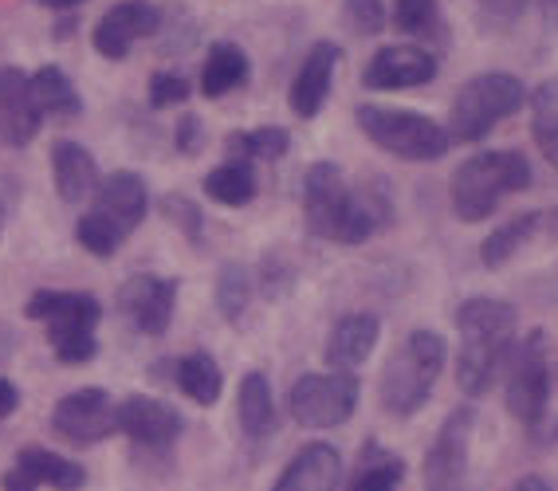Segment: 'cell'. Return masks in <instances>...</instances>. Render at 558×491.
<instances>
[{"mask_svg":"<svg viewBox=\"0 0 558 491\" xmlns=\"http://www.w3.org/2000/svg\"><path fill=\"white\" fill-rule=\"evenodd\" d=\"M303 217L319 241L362 244L393 221V205L381 181L354 189L335 161H315L303 177Z\"/></svg>","mask_w":558,"mask_h":491,"instance_id":"cell-1","label":"cell"},{"mask_svg":"<svg viewBox=\"0 0 558 491\" xmlns=\"http://www.w3.org/2000/svg\"><path fill=\"white\" fill-rule=\"evenodd\" d=\"M515 307L504 299H464L457 307V331H460V354H457V381L469 397L488 393L496 381L499 366L515 354Z\"/></svg>","mask_w":558,"mask_h":491,"instance_id":"cell-2","label":"cell"},{"mask_svg":"<svg viewBox=\"0 0 558 491\" xmlns=\"http://www.w3.org/2000/svg\"><path fill=\"white\" fill-rule=\"evenodd\" d=\"M531 161L519 150H488L460 161L452 173V209L464 224L488 221L504 197L531 189Z\"/></svg>","mask_w":558,"mask_h":491,"instance_id":"cell-3","label":"cell"},{"mask_svg":"<svg viewBox=\"0 0 558 491\" xmlns=\"http://www.w3.org/2000/svg\"><path fill=\"white\" fill-rule=\"evenodd\" d=\"M24 315L32 322H44L51 354L63 366H87L99 354L95 327L102 319V303L87 291H36Z\"/></svg>","mask_w":558,"mask_h":491,"instance_id":"cell-4","label":"cell"},{"mask_svg":"<svg viewBox=\"0 0 558 491\" xmlns=\"http://www.w3.org/2000/svg\"><path fill=\"white\" fill-rule=\"evenodd\" d=\"M445 358H449V346L437 331L409 334L381 370V409L393 417H413L429 402L433 385L445 370Z\"/></svg>","mask_w":558,"mask_h":491,"instance_id":"cell-5","label":"cell"},{"mask_svg":"<svg viewBox=\"0 0 558 491\" xmlns=\"http://www.w3.org/2000/svg\"><path fill=\"white\" fill-rule=\"evenodd\" d=\"M527 99V87L519 75L508 71H484V75H472L464 87L457 90L449 111V134L452 142H484L499 122L511 119V114L523 111Z\"/></svg>","mask_w":558,"mask_h":491,"instance_id":"cell-6","label":"cell"},{"mask_svg":"<svg viewBox=\"0 0 558 491\" xmlns=\"http://www.w3.org/2000/svg\"><path fill=\"white\" fill-rule=\"evenodd\" d=\"M359 131L366 134L378 150L393 154L401 161H437L449 154L452 134L449 126H440L437 119L417 111H398V107H374L362 102L354 111Z\"/></svg>","mask_w":558,"mask_h":491,"instance_id":"cell-7","label":"cell"},{"mask_svg":"<svg viewBox=\"0 0 558 491\" xmlns=\"http://www.w3.org/2000/svg\"><path fill=\"white\" fill-rule=\"evenodd\" d=\"M550 385H555V358H550V342L543 331H531L527 339L519 342L508 366V402L511 417L523 425H538L547 417Z\"/></svg>","mask_w":558,"mask_h":491,"instance_id":"cell-8","label":"cell"},{"mask_svg":"<svg viewBox=\"0 0 558 491\" xmlns=\"http://www.w3.org/2000/svg\"><path fill=\"white\" fill-rule=\"evenodd\" d=\"M291 417L307 429H335V425L350 421V413L359 405V378L342 370L330 373H303L291 385Z\"/></svg>","mask_w":558,"mask_h":491,"instance_id":"cell-9","label":"cell"},{"mask_svg":"<svg viewBox=\"0 0 558 491\" xmlns=\"http://www.w3.org/2000/svg\"><path fill=\"white\" fill-rule=\"evenodd\" d=\"M51 429L68 444H99L110 432H119V405L110 402L107 390L87 385V390H75L56 402Z\"/></svg>","mask_w":558,"mask_h":491,"instance_id":"cell-10","label":"cell"},{"mask_svg":"<svg viewBox=\"0 0 558 491\" xmlns=\"http://www.w3.org/2000/svg\"><path fill=\"white\" fill-rule=\"evenodd\" d=\"M161 28V9L154 0H122V4H110L99 16L95 32H90V44L99 51L102 60L119 63L126 60L134 44L150 40Z\"/></svg>","mask_w":558,"mask_h":491,"instance_id":"cell-11","label":"cell"},{"mask_svg":"<svg viewBox=\"0 0 558 491\" xmlns=\"http://www.w3.org/2000/svg\"><path fill=\"white\" fill-rule=\"evenodd\" d=\"M173 307H178V280H166L154 271H138L119 287V311L126 315L134 331L150 339L170 331Z\"/></svg>","mask_w":558,"mask_h":491,"instance_id":"cell-12","label":"cell"},{"mask_svg":"<svg viewBox=\"0 0 558 491\" xmlns=\"http://www.w3.org/2000/svg\"><path fill=\"white\" fill-rule=\"evenodd\" d=\"M476 429V409L460 405L445 417L429 456H425V491H457L460 476L469 468V444Z\"/></svg>","mask_w":558,"mask_h":491,"instance_id":"cell-13","label":"cell"},{"mask_svg":"<svg viewBox=\"0 0 558 491\" xmlns=\"http://www.w3.org/2000/svg\"><path fill=\"white\" fill-rule=\"evenodd\" d=\"M44 111L24 67H0V150H24L36 142Z\"/></svg>","mask_w":558,"mask_h":491,"instance_id":"cell-14","label":"cell"},{"mask_svg":"<svg viewBox=\"0 0 558 491\" xmlns=\"http://www.w3.org/2000/svg\"><path fill=\"white\" fill-rule=\"evenodd\" d=\"M437 79V56L421 44H386L369 56L362 67V87L366 90H409L425 87Z\"/></svg>","mask_w":558,"mask_h":491,"instance_id":"cell-15","label":"cell"},{"mask_svg":"<svg viewBox=\"0 0 558 491\" xmlns=\"http://www.w3.org/2000/svg\"><path fill=\"white\" fill-rule=\"evenodd\" d=\"M4 491H80L87 483V471L83 464L68 461L60 452H48L40 444H28V449L16 452V464L4 471Z\"/></svg>","mask_w":558,"mask_h":491,"instance_id":"cell-16","label":"cell"},{"mask_svg":"<svg viewBox=\"0 0 558 491\" xmlns=\"http://www.w3.org/2000/svg\"><path fill=\"white\" fill-rule=\"evenodd\" d=\"M119 432H126L134 449L166 452L181 437V413L150 393H134L119 405Z\"/></svg>","mask_w":558,"mask_h":491,"instance_id":"cell-17","label":"cell"},{"mask_svg":"<svg viewBox=\"0 0 558 491\" xmlns=\"http://www.w3.org/2000/svg\"><path fill=\"white\" fill-rule=\"evenodd\" d=\"M342 60V48L330 40H319L315 48L307 51V60H303L300 75L291 83V95H288V107L291 114H300V119H315L323 111V102L330 95V83H335V67Z\"/></svg>","mask_w":558,"mask_h":491,"instance_id":"cell-18","label":"cell"},{"mask_svg":"<svg viewBox=\"0 0 558 491\" xmlns=\"http://www.w3.org/2000/svg\"><path fill=\"white\" fill-rule=\"evenodd\" d=\"M95 212H102L107 221H114L130 236V232L146 221V212H150L146 181L130 170H114L110 177H102L99 193H95Z\"/></svg>","mask_w":558,"mask_h":491,"instance_id":"cell-19","label":"cell"},{"mask_svg":"<svg viewBox=\"0 0 558 491\" xmlns=\"http://www.w3.org/2000/svg\"><path fill=\"white\" fill-rule=\"evenodd\" d=\"M51 177H56V193H60L68 205L95 201V193H99V185H102L99 165H95L90 150L71 138H60L51 146Z\"/></svg>","mask_w":558,"mask_h":491,"instance_id":"cell-20","label":"cell"},{"mask_svg":"<svg viewBox=\"0 0 558 491\" xmlns=\"http://www.w3.org/2000/svg\"><path fill=\"white\" fill-rule=\"evenodd\" d=\"M342 480V456L330 444H303L295 461L283 468L271 491H339Z\"/></svg>","mask_w":558,"mask_h":491,"instance_id":"cell-21","label":"cell"},{"mask_svg":"<svg viewBox=\"0 0 558 491\" xmlns=\"http://www.w3.org/2000/svg\"><path fill=\"white\" fill-rule=\"evenodd\" d=\"M378 334H381V322L378 315H342L339 322H335V331H330L327 339V361L335 366V370L350 373L354 366H362V361L374 354V346H378Z\"/></svg>","mask_w":558,"mask_h":491,"instance_id":"cell-22","label":"cell"},{"mask_svg":"<svg viewBox=\"0 0 558 491\" xmlns=\"http://www.w3.org/2000/svg\"><path fill=\"white\" fill-rule=\"evenodd\" d=\"M252 63L248 51L232 40H217L205 56V67H201V95L205 99H225L229 90H240L248 83Z\"/></svg>","mask_w":558,"mask_h":491,"instance_id":"cell-23","label":"cell"},{"mask_svg":"<svg viewBox=\"0 0 558 491\" xmlns=\"http://www.w3.org/2000/svg\"><path fill=\"white\" fill-rule=\"evenodd\" d=\"M32 90H36V102H40L44 119L71 122L83 114L80 87H75L68 71L56 67V63H44L40 71H32Z\"/></svg>","mask_w":558,"mask_h":491,"instance_id":"cell-24","label":"cell"},{"mask_svg":"<svg viewBox=\"0 0 558 491\" xmlns=\"http://www.w3.org/2000/svg\"><path fill=\"white\" fill-rule=\"evenodd\" d=\"M173 381L193 405H217L220 390H225V373H220L217 358L205 351H193L173 361Z\"/></svg>","mask_w":558,"mask_h":491,"instance_id":"cell-25","label":"cell"},{"mask_svg":"<svg viewBox=\"0 0 558 491\" xmlns=\"http://www.w3.org/2000/svg\"><path fill=\"white\" fill-rule=\"evenodd\" d=\"M236 413H240V429L248 437H268L276 429V402H271V381L259 370L244 373L236 393Z\"/></svg>","mask_w":558,"mask_h":491,"instance_id":"cell-26","label":"cell"},{"mask_svg":"<svg viewBox=\"0 0 558 491\" xmlns=\"http://www.w3.org/2000/svg\"><path fill=\"white\" fill-rule=\"evenodd\" d=\"M205 197L225 209H244L256 197V170L248 161H220L217 170L205 173Z\"/></svg>","mask_w":558,"mask_h":491,"instance_id":"cell-27","label":"cell"},{"mask_svg":"<svg viewBox=\"0 0 558 491\" xmlns=\"http://www.w3.org/2000/svg\"><path fill=\"white\" fill-rule=\"evenodd\" d=\"M543 224H547V212H523V217H511L508 224H499L496 232H488V241L480 244L484 268H504Z\"/></svg>","mask_w":558,"mask_h":491,"instance_id":"cell-28","label":"cell"},{"mask_svg":"<svg viewBox=\"0 0 558 491\" xmlns=\"http://www.w3.org/2000/svg\"><path fill=\"white\" fill-rule=\"evenodd\" d=\"M291 150V134L283 126H256V131H232L225 138L229 161H279Z\"/></svg>","mask_w":558,"mask_h":491,"instance_id":"cell-29","label":"cell"},{"mask_svg":"<svg viewBox=\"0 0 558 491\" xmlns=\"http://www.w3.org/2000/svg\"><path fill=\"white\" fill-rule=\"evenodd\" d=\"M401 476H405V461L386 452L381 444L369 441L359 461V476H354V491H398Z\"/></svg>","mask_w":558,"mask_h":491,"instance_id":"cell-30","label":"cell"},{"mask_svg":"<svg viewBox=\"0 0 558 491\" xmlns=\"http://www.w3.org/2000/svg\"><path fill=\"white\" fill-rule=\"evenodd\" d=\"M531 134H535L543 158L558 170V79L543 83L531 95Z\"/></svg>","mask_w":558,"mask_h":491,"instance_id":"cell-31","label":"cell"},{"mask_svg":"<svg viewBox=\"0 0 558 491\" xmlns=\"http://www.w3.org/2000/svg\"><path fill=\"white\" fill-rule=\"evenodd\" d=\"M393 28L405 36H421V40H437L445 24H440V4L437 0H393Z\"/></svg>","mask_w":558,"mask_h":491,"instance_id":"cell-32","label":"cell"},{"mask_svg":"<svg viewBox=\"0 0 558 491\" xmlns=\"http://www.w3.org/2000/svg\"><path fill=\"white\" fill-rule=\"evenodd\" d=\"M75 241L90 251V256H99V260H110L114 251L126 244V232L119 229L114 221H107L102 212H83L80 221H75Z\"/></svg>","mask_w":558,"mask_h":491,"instance_id":"cell-33","label":"cell"},{"mask_svg":"<svg viewBox=\"0 0 558 491\" xmlns=\"http://www.w3.org/2000/svg\"><path fill=\"white\" fill-rule=\"evenodd\" d=\"M252 303V275L244 263H225L217 275V307L229 322H240Z\"/></svg>","mask_w":558,"mask_h":491,"instance_id":"cell-34","label":"cell"},{"mask_svg":"<svg viewBox=\"0 0 558 491\" xmlns=\"http://www.w3.org/2000/svg\"><path fill=\"white\" fill-rule=\"evenodd\" d=\"M161 217L178 224V229L185 232V236H190L193 244H201V229H205V217H201V209L190 201V197H181V193H166V197H161Z\"/></svg>","mask_w":558,"mask_h":491,"instance_id":"cell-35","label":"cell"},{"mask_svg":"<svg viewBox=\"0 0 558 491\" xmlns=\"http://www.w3.org/2000/svg\"><path fill=\"white\" fill-rule=\"evenodd\" d=\"M190 99V79L181 71H154L150 75V107L166 111V107H181Z\"/></svg>","mask_w":558,"mask_h":491,"instance_id":"cell-36","label":"cell"},{"mask_svg":"<svg viewBox=\"0 0 558 491\" xmlns=\"http://www.w3.org/2000/svg\"><path fill=\"white\" fill-rule=\"evenodd\" d=\"M389 12H386V0H347V24L359 36H378L386 28Z\"/></svg>","mask_w":558,"mask_h":491,"instance_id":"cell-37","label":"cell"},{"mask_svg":"<svg viewBox=\"0 0 558 491\" xmlns=\"http://www.w3.org/2000/svg\"><path fill=\"white\" fill-rule=\"evenodd\" d=\"M205 142H209V134H205L197 114H181V122L173 126V150L185 154V158H197L205 150Z\"/></svg>","mask_w":558,"mask_h":491,"instance_id":"cell-38","label":"cell"},{"mask_svg":"<svg viewBox=\"0 0 558 491\" xmlns=\"http://www.w3.org/2000/svg\"><path fill=\"white\" fill-rule=\"evenodd\" d=\"M523 4L527 0H480V21L488 28H511L523 16Z\"/></svg>","mask_w":558,"mask_h":491,"instance_id":"cell-39","label":"cell"},{"mask_svg":"<svg viewBox=\"0 0 558 491\" xmlns=\"http://www.w3.org/2000/svg\"><path fill=\"white\" fill-rule=\"evenodd\" d=\"M16 405H21V390H16L9 378H0V421H4V417H12V413H16Z\"/></svg>","mask_w":558,"mask_h":491,"instance_id":"cell-40","label":"cell"},{"mask_svg":"<svg viewBox=\"0 0 558 491\" xmlns=\"http://www.w3.org/2000/svg\"><path fill=\"white\" fill-rule=\"evenodd\" d=\"M80 28V16H75V12H71V16H63L60 24H56V32H51V36H56V40H71V32Z\"/></svg>","mask_w":558,"mask_h":491,"instance_id":"cell-41","label":"cell"},{"mask_svg":"<svg viewBox=\"0 0 558 491\" xmlns=\"http://www.w3.org/2000/svg\"><path fill=\"white\" fill-rule=\"evenodd\" d=\"M40 9H51V12H75L80 4H87V0H36Z\"/></svg>","mask_w":558,"mask_h":491,"instance_id":"cell-42","label":"cell"},{"mask_svg":"<svg viewBox=\"0 0 558 491\" xmlns=\"http://www.w3.org/2000/svg\"><path fill=\"white\" fill-rule=\"evenodd\" d=\"M511 491H550V483H547V480H538V476H523V480H519Z\"/></svg>","mask_w":558,"mask_h":491,"instance_id":"cell-43","label":"cell"},{"mask_svg":"<svg viewBox=\"0 0 558 491\" xmlns=\"http://www.w3.org/2000/svg\"><path fill=\"white\" fill-rule=\"evenodd\" d=\"M538 4H543V21L558 32V0H538Z\"/></svg>","mask_w":558,"mask_h":491,"instance_id":"cell-44","label":"cell"},{"mask_svg":"<svg viewBox=\"0 0 558 491\" xmlns=\"http://www.w3.org/2000/svg\"><path fill=\"white\" fill-rule=\"evenodd\" d=\"M4 217H9V212H4V205H0V232H4Z\"/></svg>","mask_w":558,"mask_h":491,"instance_id":"cell-45","label":"cell"}]
</instances>
